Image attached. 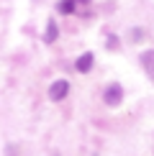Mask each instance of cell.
Returning <instances> with one entry per match:
<instances>
[{
  "label": "cell",
  "mask_w": 154,
  "mask_h": 156,
  "mask_svg": "<svg viewBox=\"0 0 154 156\" xmlns=\"http://www.w3.org/2000/svg\"><path fill=\"white\" fill-rule=\"evenodd\" d=\"M75 3H77V0H62L57 8H59V13H72L75 10Z\"/></svg>",
  "instance_id": "obj_6"
},
{
  "label": "cell",
  "mask_w": 154,
  "mask_h": 156,
  "mask_svg": "<svg viewBox=\"0 0 154 156\" xmlns=\"http://www.w3.org/2000/svg\"><path fill=\"white\" fill-rule=\"evenodd\" d=\"M139 59H141V67H144V72L149 74V80H154V49L144 51Z\"/></svg>",
  "instance_id": "obj_3"
},
{
  "label": "cell",
  "mask_w": 154,
  "mask_h": 156,
  "mask_svg": "<svg viewBox=\"0 0 154 156\" xmlns=\"http://www.w3.org/2000/svg\"><path fill=\"white\" fill-rule=\"evenodd\" d=\"M67 92H69V82H67V80H57V82L49 87V100L59 102V100L67 97Z\"/></svg>",
  "instance_id": "obj_1"
},
{
  "label": "cell",
  "mask_w": 154,
  "mask_h": 156,
  "mask_svg": "<svg viewBox=\"0 0 154 156\" xmlns=\"http://www.w3.org/2000/svg\"><path fill=\"white\" fill-rule=\"evenodd\" d=\"M75 69H77V72H82V74L90 72V69H93V54H90V51H85V54L75 62Z\"/></svg>",
  "instance_id": "obj_4"
},
{
  "label": "cell",
  "mask_w": 154,
  "mask_h": 156,
  "mask_svg": "<svg viewBox=\"0 0 154 156\" xmlns=\"http://www.w3.org/2000/svg\"><path fill=\"white\" fill-rule=\"evenodd\" d=\"M5 156H16V146H8V148H5Z\"/></svg>",
  "instance_id": "obj_7"
},
{
  "label": "cell",
  "mask_w": 154,
  "mask_h": 156,
  "mask_svg": "<svg viewBox=\"0 0 154 156\" xmlns=\"http://www.w3.org/2000/svg\"><path fill=\"white\" fill-rule=\"evenodd\" d=\"M44 41H46V44H54L57 41V21H54V18L46 23V36H44Z\"/></svg>",
  "instance_id": "obj_5"
},
{
  "label": "cell",
  "mask_w": 154,
  "mask_h": 156,
  "mask_svg": "<svg viewBox=\"0 0 154 156\" xmlns=\"http://www.w3.org/2000/svg\"><path fill=\"white\" fill-rule=\"evenodd\" d=\"M77 3H90V0H77Z\"/></svg>",
  "instance_id": "obj_8"
},
{
  "label": "cell",
  "mask_w": 154,
  "mask_h": 156,
  "mask_svg": "<svg viewBox=\"0 0 154 156\" xmlns=\"http://www.w3.org/2000/svg\"><path fill=\"white\" fill-rule=\"evenodd\" d=\"M103 100H105L111 108H116L121 100H123V90H121V84H108L105 92H103Z\"/></svg>",
  "instance_id": "obj_2"
}]
</instances>
